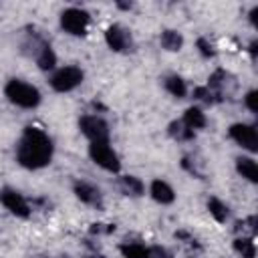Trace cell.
<instances>
[{"mask_svg":"<svg viewBox=\"0 0 258 258\" xmlns=\"http://www.w3.org/2000/svg\"><path fill=\"white\" fill-rule=\"evenodd\" d=\"M50 157H52V141L48 139V135L36 127H26L16 147L18 163L28 169H40L50 163Z\"/></svg>","mask_w":258,"mask_h":258,"instance_id":"1","label":"cell"},{"mask_svg":"<svg viewBox=\"0 0 258 258\" xmlns=\"http://www.w3.org/2000/svg\"><path fill=\"white\" fill-rule=\"evenodd\" d=\"M6 97L10 103L22 107V109H34L38 103H40V93L36 87L24 83V81H18V79H12L6 83V89H4Z\"/></svg>","mask_w":258,"mask_h":258,"instance_id":"2","label":"cell"},{"mask_svg":"<svg viewBox=\"0 0 258 258\" xmlns=\"http://www.w3.org/2000/svg\"><path fill=\"white\" fill-rule=\"evenodd\" d=\"M81 83H83V71L79 67H62L50 79L52 89L58 93H69L75 87H79Z\"/></svg>","mask_w":258,"mask_h":258,"instance_id":"3","label":"cell"},{"mask_svg":"<svg viewBox=\"0 0 258 258\" xmlns=\"http://www.w3.org/2000/svg\"><path fill=\"white\" fill-rule=\"evenodd\" d=\"M89 155H91V159H93L99 167H103V169H107V171L117 173L119 167H121L117 153L109 147L107 141H105V143H91V145H89Z\"/></svg>","mask_w":258,"mask_h":258,"instance_id":"4","label":"cell"},{"mask_svg":"<svg viewBox=\"0 0 258 258\" xmlns=\"http://www.w3.org/2000/svg\"><path fill=\"white\" fill-rule=\"evenodd\" d=\"M87 24H89V12L81 8H67L60 14V26L64 28V32L73 36H83L87 32Z\"/></svg>","mask_w":258,"mask_h":258,"instance_id":"5","label":"cell"},{"mask_svg":"<svg viewBox=\"0 0 258 258\" xmlns=\"http://www.w3.org/2000/svg\"><path fill=\"white\" fill-rule=\"evenodd\" d=\"M81 131L91 139V143H105L109 139V125L97 115H85L79 121Z\"/></svg>","mask_w":258,"mask_h":258,"instance_id":"6","label":"cell"},{"mask_svg":"<svg viewBox=\"0 0 258 258\" xmlns=\"http://www.w3.org/2000/svg\"><path fill=\"white\" fill-rule=\"evenodd\" d=\"M230 137L248 151H258V133L252 125L246 123H234L230 127Z\"/></svg>","mask_w":258,"mask_h":258,"instance_id":"7","label":"cell"},{"mask_svg":"<svg viewBox=\"0 0 258 258\" xmlns=\"http://www.w3.org/2000/svg\"><path fill=\"white\" fill-rule=\"evenodd\" d=\"M0 202L4 204V208L6 210H10L14 216H18V218H28L30 216V208H28V204H26V200L18 194V191H14V189H2L0 191Z\"/></svg>","mask_w":258,"mask_h":258,"instance_id":"8","label":"cell"},{"mask_svg":"<svg viewBox=\"0 0 258 258\" xmlns=\"http://www.w3.org/2000/svg\"><path fill=\"white\" fill-rule=\"evenodd\" d=\"M105 40L109 44V48H113L115 52H125L131 50V36L125 28H121L119 24H113L107 28L105 32Z\"/></svg>","mask_w":258,"mask_h":258,"instance_id":"9","label":"cell"},{"mask_svg":"<svg viewBox=\"0 0 258 258\" xmlns=\"http://www.w3.org/2000/svg\"><path fill=\"white\" fill-rule=\"evenodd\" d=\"M75 194H77V198H79L81 202H85V204H89V206H95V208H101V206H103L101 191H99L95 185L87 183V181L75 183Z\"/></svg>","mask_w":258,"mask_h":258,"instance_id":"10","label":"cell"},{"mask_svg":"<svg viewBox=\"0 0 258 258\" xmlns=\"http://www.w3.org/2000/svg\"><path fill=\"white\" fill-rule=\"evenodd\" d=\"M208 87H212V89L216 91V97H222L224 93L228 95V93L236 87V83H234V77L228 75L226 71H216V73L210 77V85H208Z\"/></svg>","mask_w":258,"mask_h":258,"instance_id":"11","label":"cell"},{"mask_svg":"<svg viewBox=\"0 0 258 258\" xmlns=\"http://www.w3.org/2000/svg\"><path fill=\"white\" fill-rule=\"evenodd\" d=\"M151 196H153V200L159 202V204H171L173 198H175L173 189H171L165 181H161V179H153V181H151Z\"/></svg>","mask_w":258,"mask_h":258,"instance_id":"12","label":"cell"},{"mask_svg":"<svg viewBox=\"0 0 258 258\" xmlns=\"http://www.w3.org/2000/svg\"><path fill=\"white\" fill-rule=\"evenodd\" d=\"M236 169L248 181H252V183L258 181V167H256V161L252 157H238L236 159Z\"/></svg>","mask_w":258,"mask_h":258,"instance_id":"13","label":"cell"},{"mask_svg":"<svg viewBox=\"0 0 258 258\" xmlns=\"http://www.w3.org/2000/svg\"><path fill=\"white\" fill-rule=\"evenodd\" d=\"M181 123L187 127V129H191V131H196V129H202V127H206V115L198 109V107H189L185 113H183V119H181Z\"/></svg>","mask_w":258,"mask_h":258,"instance_id":"14","label":"cell"},{"mask_svg":"<svg viewBox=\"0 0 258 258\" xmlns=\"http://www.w3.org/2000/svg\"><path fill=\"white\" fill-rule=\"evenodd\" d=\"M34 58H36V62H38V67H40L42 71H50V69L56 64V56H54L52 48H50L46 42L40 44V48L36 50Z\"/></svg>","mask_w":258,"mask_h":258,"instance_id":"15","label":"cell"},{"mask_svg":"<svg viewBox=\"0 0 258 258\" xmlns=\"http://www.w3.org/2000/svg\"><path fill=\"white\" fill-rule=\"evenodd\" d=\"M119 187L125 196H141L143 194V183L133 175H123L119 179Z\"/></svg>","mask_w":258,"mask_h":258,"instance_id":"16","label":"cell"},{"mask_svg":"<svg viewBox=\"0 0 258 258\" xmlns=\"http://www.w3.org/2000/svg\"><path fill=\"white\" fill-rule=\"evenodd\" d=\"M181 44H183V38H181L179 32H175V30H165V32L161 34V46H163L165 50L175 52V50L181 48Z\"/></svg>","mask_w":258,"mask_h":258,"instance_id":"17","label":"cell"},{"mask_svg":"<svg viewBox=\"0 0 258 258\" xmlns=\"http://www.w3.org/2000/svg\"><path fill=\"white\" fill-rule=\"evenodd\" d=\"M121 254L123 258H149V248H145L143 244L131 242V244L121 246Z\"/></svg>","mask_w":258,"mask_h":258,"instance_id":"18","label":"cell"},{"mask_svg":"<svg viewBox=\"0 0 258 258\" xmlns=\"http://www.w3.org/2000/svg\"><path fill=\"white\" fill-rule=\"evenodd\" d=\"M234 250L242 258H254L256 256V246H254L252 238H236L234 240Z\"/></svg>","mask_w":258,"mask_h":258,"instance_id":"19","label":"cell"},{"mask_svg":"<svg viewBox=\"0 0 258 258\" xmlns=\"http://www.w3.org/2000/svg\"><path fill=\"white\" fill-rule=\"evenodd\" d=\"M165 89H167V93H171V95L177 97V99L185 97V93H187L183 79H179V77H175V75H171V77L165 79Z\"/></svg>","mask_w":258,"mask_h":258,"instance_id":"20","label":"cell"},{"mask_svg":"<svg viewBox=\"0 0 258 258\" xmlns=\"http://www.w3.org/2000/svg\"><path fill=\"white\" fill-rule=\"evenodd\" d=\"M208 210H210V214H212L218 222H226V218H228V206L222 204L218 198H210V200H208Z\"/></svg>","mask_w":258,"mask_h":258,"instance_id":"21","label":"cell"},{"mask_svg":"<svg viewBox=\"0 0 258 258\" xmlns=\"http://www.w3.org/2000/svg\"><path fill=\"white\" fill-rule=\"evenodd\" d=\"M169 135L175 137V139H181V141H187V139H194V131L187 129L181 121H173L169 125Z\"/></svg>","mask_w":258,"mask_h":258,"instance_id":"22","label":"cell"},{"mask_svg":"<svg viewBox=\"0 0 258 258\" xmlns=\"http://www.w3.org/2000/svg\"><path fill=\"white\" fill-rule=\"evenodd\" d=\"M194 97L200 99V101H204V103H208V105H214V103L218 101V99H216V93H212L210 87H198V89L194 91Z\"/></svg>","mask_w":258,"mask_h":258,"instance_id":"23","label":"cell"},{"mask_svg":"<svg viewBox=\"0 0 258 258\" xmlns=\"http://www.w3.org/2000/svg\"><path fill=\"white\" fill-rule=\"evenodd\" d=\"M198 48H200V52H202L204 56H214V54H216L212 42H208L206 38H200V40H198Z\"/></svg>","mask_w":258,"mask_h":258,"instance_id":"24","label":"cell"},{"mask_svg":"<svg viewBox=\"0 0 258 258\" xmlns=\"http://www.w3.org/2000/svg\"><path fill=\"white\" fill-rule=\"evenodd\" d=\"M256 99H258V93H256V91H250V93L246 95V99H244V101H246V107H248L254 115L258 113V103H256Z\"/></svg>","mask_w":258,"mask_h":258,"instance_id":"25","label":"cell"},{"mask_svg":"<svg viewBox=\"0 0 258 258\" xmlns=\"http://www.w3.org/2000/svg\"><path fill=\"white\" fill-rule=\"evenodd\" d=\"M149 258H171V254L161 246H153L149 248Z\"/></svg>","mask_w":258,"mask_h":258,"instance_id":"26","label":"cell"},{"mask_svg":"<svg viewBox=\"0 0 258 258\" xmlns=\"http://www.w3.org/2000/svg\"><path fill=\"white\" fill-rule=\"evenodd\" d=\"M89 258H103V256H89Z\"/></svg>","mask_w":258,"mask_h":258,"instance_id":"27","label":"cell"}]
</instances>
